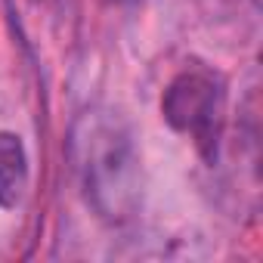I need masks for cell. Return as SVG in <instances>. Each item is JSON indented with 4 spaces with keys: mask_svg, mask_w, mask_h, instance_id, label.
Returning a JSON list of instances; mask_svg holds the SVG:
<instances>
[{
    "mask_svg": "<svg viewBox=\"0 0 263 263\" xmlns=\"http://www.w3.org/2000/svg\"><path fill=\"white\" fill-rule=\"evenodd\" d=\"M161 111L174 130L189 134L195 146L211 158L223 121V81L204 68L183 71L164 90Z\"/></svg>",
    "mask_w": 263,
    "mask_h": 263,
    "instance_id": "cell-1",
    "label": "cell"
},
{
    "mask_svg": "<svg viewBox=\"0 0 263 263\" xmlns=\"http://www.w3.org/2000/svg\"><path fill=\"white\" fill-rule=\"evenodd\" d=\"M84 149L81 171H84V186L93 204L118 217L124 208V198L130 195V167H134V155H130L127 140L108 124H87V137L78 140Z\"/></svg>",
    "mask_w": 263,
    "mask_h": 263,
    "instance_id": "cell-2",
    "label": "cell"
},
{
    "mask_svg": "<svg viewBox=\"0 0 263 263\" xmlns=\"http://www.w3.org/2000/svg\"><path fill=\"white\" fill-rule=\"evenodd\" d=\"M28 189V155L16 134H0V208H16Z\"/></svg>",
    "mask_w": 263,
    "mask_h": 263,
    "instance_id": "cell-3",
    "label": "cell"
}]
</instances>
